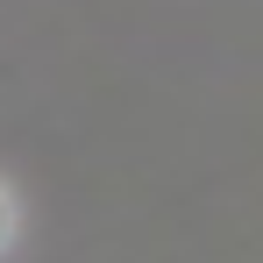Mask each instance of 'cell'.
<instances>
[{"mask_svg": "<svg viewBox=\"0 0 263 263\" xmlns=\"http://www.w3.org/2000/svg\"><path fill=\"white\" fill-rule=\"evenodd\" d=\"M14 235H22V206H14V192L0 185V256L14 249Z\"/></svg>", "mask_w": 263, "mask_h": 263, "instance_id": "1", "label": "cell"}]
</instances>
